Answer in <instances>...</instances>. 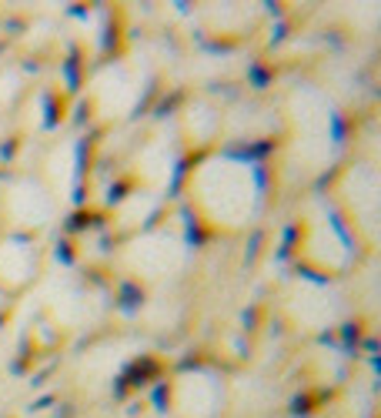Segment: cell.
I'll list each match as a JSON object with an SVG mask.
<instances>
[{
  "label": "cell",
  "instance_id": "9c48e42d",
  "mask_svg": "<svg viewBox=\"0 0 381 418\" xmlns=\"http://www.w3.org/2000/svg\"><path fill=\"white\" fill-rule=\"evenodd\" d=\"M37 271V254L34 247L24 245V241H0V281L7 288H20L27 285Z\"/></svg>",
  "mask_w": 381,
  "mask_h": 418
},
{
  "label": "cell",
  "instance_id": "3957f363",
  "mask_svg": "<svg viewBox=\"0 0 381 418\" xmlns=\"http://www.w3.org/2000/svg\"><path fill=\"white\" fill-rule=\"evenodd\" d=\"M127 265L134 268V275L151 278V281L171 278L184 265V245L164 231H151L127 247Z\"/></svg>",
  "mask_w": 381,
  "mask_h": 418
},
{
  "label": "cell",
  "instance_id": "7a4b0ae2",
  "mask_svg": "<svg viewBox=\"0 0 381 418\" xmlns=\"http://www.w3.org/2000/svg\"><path fill=\"white\" fill-rule=\"evenodd\" d=\"M301 254L314 271L321 275H335L348 268L351 261V245L348 234L342 231V225H335L328 218V211H314L305 221V234H301Z\"/></svg>",
  "mask_w": 381,
  "mask_h": 418
},
{
  "label": "cell",
  "instance_id": "52a82bcc",
  "mask_svg": "<svg viewBox=\"0 0 381 418\" xmlns=\"http://www.w3.org/2000/svg\"><path fill=\"white\" fill-rule=\"evenodd\" d=\"M221 405V385L204 372H188L174 385V408L190 418H208Z\"/></svg>",
  "mask_w": 381,
  "mask_h": 418
},
{
  "label": "cell",
  "instance_id": "8992f818",
  "mask_svg": "<svg viewBox=\"0 0 381 418\" xmlns=\"http://www.w3.org/2000/svg\"><path fill=\"white\" fill-rule=\"evenodd\" d=\"M285 308L287 315L298 324H305V328H324V324L335 322L338 311H342L338 298L331 295V288L324 285H298L287 295Z\"/></svg>",
  "mask_w": 381,
  "mask_h": 418
},
{
  "label": "cell",
  "instance_id": "6da1fadb",
  "mask_svg": "<svg viewBox=\"0 0 381 418\" xmlns=\"http://www.w3.org/2000/svg\"><path fill=\"white\" fill-rule=\"evenodd\" d=\"M190 198L211 225L245 228L261 204V181L241 157H208L190 174Z\"/></svg>",
  "mask_w": 381,
  "mask_h": 418
},
{
  "label": "cell",
  "instance_id": "277c9868",
  "mask_svg": "<svg viewBox=\"0 0 381 418\" xmlns=\"http://www.w3.org/2000/svg\"><path fill=\"white\" fill-rule=\"evenodd\" d=\"M342 198L355 228L364 231L368 241H375V231H378V174L375 168H368V164L351 168L342 181Z\"/></svg>",
  "mask_w": 381,
  "mask_h": 418
},
{
  "label": "cell",
  "instance_id": "5b68a950",
  "mask_svg": "<svg viewBox=\"0 0 381 418\" xmlns=\"http://www.w3.org/2000/svg\"><path fill=\"white\" fill-rule=\"evenodd\" d=\"M3 214L17 225V228H44L54 218V201L47 198V191L34 181H14L7 184L3 194Z\"/></svg>",
  "mask_w": 381,
  "mask_h": 418
},
{
  "label": "cell",
  "instance_id": "30bf717a",
  "mask_svg": "<svg viewBox=\"0 0 381 418\" xmlns=\"http://www.w3.org/2000/svg\"><path fill=\"white\" fill-rule=\"evenodd\" d=\"M137 168H141V177L151 184V188H164L171 181L174 171V157L168 151V144H148L141 157H137Z\"/></svg>",
  "mask_w": 381,
  "mask_h": 418
},
{
  "label": "cell",
  "instance_id": "ba28073f",
  "mask_svg": "<svg viewBox=\"0 0 381 418\" xmlns=\"http://www.w3.org/2000/svg\"><path fill=\"white\" fill-rule=\"evenodd\" d=\"M137 94H141V84H137V77L127 67H111V71L97 74L94 91H91L100 114H124V111H131L137 104Z\"/></svg>",
  "mask_w": 381,
  "mask_h": 418
}]
</instances>
